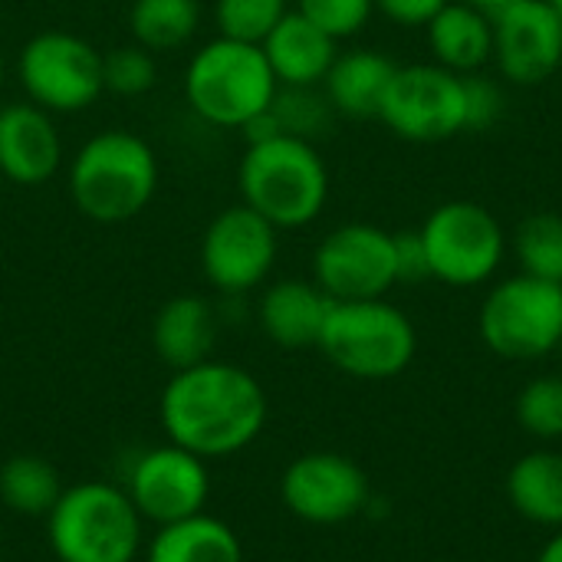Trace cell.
<instances>
[{
    "label": "cell",
    "instance_id": "6da1fadb",
    "mask_svg": "<svg viewBox=\"0 0 562 562\" xmlns=\"http://www.w3.org/2000/svg\"><path fill=\"white\" fill-rule=\"evenodd\" d=\"M158 412L171 445L214 461L250 448L263 435L267 392L247 369L204 359L168 379Z\"/></svg>",
    "mask_w": 562,
    "mask_h": 562
},
{
    "label": "cell",
    "instance_id": "7a4b0ae2",
    "mask_svg": "<svg viewBox=\"0 0 562 562\" xmlns=\"http://www.w3.org/2000/svg\"><path fill=\"white\" fill-rule=\"evenodd\" d=\"M155 148L128 132L105 128L86 138L66 168V188L76 211L95 224H125L138 217L158 191Z\"/></svg>",
    "mask_w": 562,
    "mask_h": 562
},
{
    "label": "cell",
    "instance_id": "3957f363",
    "mask_svg": "<svg viewBox=\"0 0 562 562\" xmlns=\"http://www.w3.org/2000/svg\"><path fill=\"white\" fill-rule=\"evenodd\" d=\"M240 204L257 211L277 231L310 227L329 201V168L316 142L270 135L247 142L237 165Z\"/></svg>",
    "mask_w": 562,
    "mask_h": 562
},
{
    "label": "cell",
    "instance_id": "277c9868",
    "mask_svg": "<svg viewBox=\"0 0 562 562\" xmlns=\"http://www.w3.org/2000/svg\"><path fill=\"white\" fill-rule=\"evenodd\" d=\"M181 89L198 119L244 132L257 115L270 112L280 82L257 43L214 36L188 59Z\"/></svg>",
    "mask_w": 562,
    "mask_h": 562
},
{
    "label": "cell",
    "instance_id": "5b68a950",
    "mask_svg": "<svg viewBox=\"0 0 562 562\" xmlns=\"http://www.w3.org/2000/svg\"><path fill=\"white\" fill-rule=\"evenodd\" d=\"M142 524L125 487L86 481L63 487L46 514V537L59 562H135L145 540Z\"/></svg>",
    "mask_w": 562,
    "mask_h": 562
},
{
    "label": "cell",
    "instance_id": "8992f818",
    "mask_svg": "<svg viewBox=\"0 0 562 562\" xmlns=\"http://www.w3.org/2000/svg\"><path fill=\"white\" fill-rule=\"evenodd\" d=\"M323 356L346 375L356 379H395L402 375L418 349L412 319L382 300L333 303L323 336Z\"/></svg>",
    "mask_w": 562,
    "mask_h": 562
},
{
    "label": "cell",
    "instance_id": "52a82bcc",
    "mask_svg": "<svg viewBox=\"0 0 562 562\" xmlns=\"http://www.w3.org/2000/svg\"><path fill=\"white\" fill-rule=\"evenodd\" d=\"M16 79L26 99L49 115L86 112L105 92L102 53L66 30H43L16 53Z\"/></svg>",
    "mask_w": 562,
    "mask_h": 562
},
{
    "label": "cell",
    "instance_id": "ba28073f",
    "mask_svg": "<svg viewBox=\"0 0 562 562\" xmlns=\"http://www.w3.org/2000/svg\"><path fill=\"white\" fill-rule=\"evenodd\" d=\"M422 244L428 270L448 286L487 283L507 254V234L501 221L477 201L438 204L422 224Z\"/></svg>",
    "mask_w": 562,
    "mask_h": 562
},
{
    "label": "cell",
    "instance_id": "9c48e42d",
    "mask_svg": "<svg viewBox=\"0 0 562 562\" xmlns=\"http://www.w3.org/2000/svg\"><path fill=\"white\" fill-rule=\"evenodd\" d=\"M481 336L517 362L553 352L562 342V286L530 273L497 283L481 306Z\"/></svg>",
    "mask_w": 562,
    "mask_h": 562
},
{
    "label": "cell",
    "instance_id": "30bf717a",
    "mask_svg": "<svg viewBox=\"0 0 562 562\" xmlns=\"http://www.w3.org/2000/svg\"><path fill=\"white\" fill-rule=\"evenodd\" d=\"M379 119L405 142H448L464 132V79L438 63L398 66Z\"/></svg>",
    "mask_w": 562,
    "mask_h": 562
},
{
    "label": "cell",
    "instance_id": "8fae6325",
    "mask_svg": "<svg viewBox=\"0 0 562 562\" xmlns=\"http://www.w3.org/2000/svg\"><path fill=\"white\" fill-rule=\"evenodd\" d=\"M280 231L247 204L224 207L201 237V273L224 296H244L257 290L277 263Z\"/></svg>",
    "mask_w": 562,
    "mask_h": 562
},
{
    "label": "cell",
    "instance_id": "7c38bea8",
    "mask_svg": "<svg viewBox=\"0 0 562 562\" xmlns=\"http://www.w3.org/2000/svg\"><path fill=\"white\" fill-rule=\"evenodd\" d=\"M313 283L333 303L382 300L398 283L395 234L375 224H342L313 254Z\"/></svg>",
    "mask_w": 562,
    "mask_h": 562
},
{
    "label": "cell",
    "instance_id": "4fadbf2b",
    "mask_svg": "<svg viewBox=\"0 0 562 562\" xmlns=\"http://www.w3.org/2000/svg\"><path fill=\"white\" fill-rule=\"evenodd\" d=\"M122 487L145 524L168 527L204 514L211 497V471L204 458L168 441L142 451L128 464Z\"/></svg>",
    "mask_w": 562,
    "mask_h": 562
},
{
    "label": "cell",
    "instance_id": "5bb4252c",
    "mask_svg": "<svg viewBox=\"0 0 562 562\" xmlns=\"http://www.w3.org/2000/svg\"><path fill=\"white\" fill-rule=\"evenodd\" d=\"M280 497L293 517L316 527H336L366 510L369 481L356 461L333 451H313L283 471Z\"/></svg>",
    "mask_w": 562,
    "mask_h": 562
},
{
    "label": "cell",
    "instance_id": "9a60e30c",
    "mask_svg": "<svg viewBox=\"0 0 562 562\" xmlns=\"http://www.w3.org/2000/svg\"><path fill=\"white\" fill-rule=\"evenodd\" d=\"M494 20V63L514 86H540L562 69V20L547 0H514Z\"/></svg>",
    "mask_w": 562,
    "mask_h": 562
},
{
    "label": "cell",
    "instance_id": "2e32d148",
    "mask_svg": "<svg viewBox=\"0 0 562 562\" xmlns=\"http://www.w3.org/2000/svg\"><path fill=\"white\" fill-rule=\"evenodd\" d=\"M63 158L56 115L30 99L0 105V175L7 181L40 188L63 168Z\"/></svg>",
    "mask_w": 562,
    "mask_h": 562
},
{
    "label": "cell",
    "instance_id": "e0dca14e",
    "mask_svg": "<svg viewBox=\"0 0 562 562\" xmlns=\"http://www.w3.org/2000/svg\"><path fill=\"white\" fill-rule=\"evenodd\" d=\"M333 300L313 280H277L257 303V323L263 336L283 349L319 346Z\"/></svg>",
    "mask_w": 562,
    "mask_h": 562
},
{
    "label": "cell",
    "instance_id": "ac0fdd59",
    "mask_svg": "<svg viewBox=\"0 0 562 562\" xmlns=\"http://www.w3.org/2000/svg\"><path fill=\"white\" fill-rule=\"evenodd\" d=\"M260 49L280 86H323L329 66L339 56V40H333L300 10H290L270 30Z\"/></svg>",
    "mask_w": 562,
    "mask_h": 562
},
{
    "label": "cell",
    "instance_id": "d6986e66",
    "mask_svg": "<svg viewBox=\"0 0 562 562\" xmlns=\"http://www.w3.org/2000/svg\"><path fill=\"white\" fill-rule=\"evenodd\" d=\"M217 342V310L194 293L168 300L151 323V346L165 366L191 369L211 359Z\"/></svg>",
    "mask_w": 562,
    "mask_h": 562
},
{
    "label": "cell",
    "instance_id": "ffe728a7",
    "mask_svg": "<svg viewBox=\"0 0 562 562\" xmlns=\"http://www.w3.org/2000/svg\"><path fill=\"white\" fill-rule=\"evenodd\" d=\"M428 49L438 66L471 76L494 59V20L461 0H448L425 26Z\"/></svg>",
    "mask_w": 562,
    "mask_h": 562
},
{
    "label": "cell",
    "instance_id": "44dd1931",
    "mask_svg": "<svg viewBox=\"0 0 562 562\" xmlns=\"http://www.w3.org/2000/svg\"><path fill=\"white\" fill-rule=\"evenodd\" d=\"M395 63L379 49H346L336 56L323 79V92L336 115L346 119H379L385 89L395 76Z\"/></svg>",
    "mask_w": 562,
    "mask_h": 562
},
{
    "label": "cell",
    "instance_id": "7402d4cb",
    "mask_svg": "<svg viewBox=\"0 0 562 562\" xmlns=\"http://www.w3.org/2000/svg\"><path fill=\"white\" fill-rule=\"evenodd\" d=\"M145 562H244L240 537L211 514L158 527L145 547Z\"/></svg>",
    "mask_w": 562,
    "mask_h": 562
},
{
    "label": "cell",
    "instance_id": "603a6c76",
    "mask_svg": "<svg viewBox=\"0 0 562 562\" xmlns=\"http://www.w3.org/2000/svg\"><path fill=\"white\" fill-rule=\"evenodd\" d=\"M507 494L527 520L562 527V454L533 451L520 458L507 477Z\"/></svg>",
    "mask_w": 562,
    "mask_h": 562
},
{
    "label": "cell",
    "instance_id": "cb8c5ba5",
    "mask_svg": "<svg viewBox=\"0 0 562 562\" xmlns=\"http://www.w3.org/2000/svg\"><path fill=\"white\" fill-rule=\"evenodd\" d=\"M201 20V0H132L128 33L151 53H175L198 36Z\"/></svg>",
    "mask_w": 562,
    "mask_h": 562
},
{
    "label": "cell",
    "instance_id": "d4e9b609",
    "mask_svg": "<svg viewBox=\"0 0 562 562\" xmlns=\"http://www.w3.org/2000/svg\"><path fill=\"white\" fill-rule=\"evenodd\" d=\"M63 484L49 461L36 454H16L0 468V501L23 517H46L59 501Z\"/></svg>",
    "mask_w": 562,
    "mask_h": 562
},
{
    "label": "cell",
    "instance_id": "484cf974",
    "mask_svg": "<svg viewBox=\"0 0 562 562\" xmlns=\"http://www.w3.org/2000/svg\"><path fill=\"white\" fill-rule=\"evenodd\" d=\"M517 260L524 273L560 283L562 286V217L540 211L520 221L514 237Z\"/></svg>",
    "mask_w": 562,
    "mask_h": 562
},
{
    "label": "cell",
    "instance_id": "4316f807",
    "mask_svg": "<svg viewBox=\"0 0 562 562\" xmlns=\"http://www.w3.org/2000/svg\"><path fill=\"white\" fill-rule=\"evenodd\" d=\"M270 112L283 135H296L306 142L323 138L336 119V109L329 105V99L319 86H280Z\"/></svg>",
    "mask_w": 562,
    "mask_h": 562
},
{
    "label": "cell",
    "instance_id": "83f0119b",
    "mask_svg": "<svg viewBox=\"0 0 562 562\" xmlns=\"http://www.w3.org/2000/svg\"><path fill=\"white\" fill-rule=\"evenodd\" d=\"M290 13V0H214L217 36L240 43H263L270 30Z\"/></svg>",
    "mask_w": 562,
    "mask_h": 562
},
{
    "label": "cell",
    "instance_id": "f1b7e54d",
    "mask_svg": "<svg viewBox=\"0 0 562 562\" xmlns=\"http://www.w3.org/2000/svg\"><path fill=\"white\" fill-rule=\"evenodd\" d=\"M102 82H105V92H115L125 99L145 95L158 82V59L151 49L138 43L115 46L102 53Z\"/></svg>",
    "mask_w": 562,
    "mask_h": 562
},
{
    "label": "cell",
    "instance_id": "f546056e",
    "mask_svg": "<svg viewBox=\"0 0 562 562\" xmlns=\"http://www.w3.org/2000/svg\"><path fill=\"white\" fill-rule=\"evenodd\" d=\"M517 418L537 438H547V441L562 438V379L557 375L533 379L520 392Z\"/></svg>",
    "mask_w": 562,
    "mask_h": 562
},
{
    "label": "cell",
    "instance_id": "4dcf8cb0",
    "mask_svg": "<svg viewBox=\"0 0 562 562\" xmlns=\"http://www.w3.org/2000/svg\"><path fill=\"white\" fill-rule=\"evenodd\" d=\"M296 10L326 30L333 40H349L362 33L375 13L372 0H296Z\"/></svg>",
    "mask_w": 562,
    "mask_h": 562
},
{
    "label": "cell",
    "instance_id": "1f68e13d",
    "mask_svg": "<svg viewBox=\"0 0 562 562\" xmlns=\"http://www.w3.org/2000/svg\"><path fill=\"white\" fill-rule=\"evenodd\" d=\"M464 79V132H484L494 128L507 109V95L497 79L487 72H471Z\"/></svg>",
    "mask_w": 562,
    "mask_h": 562
},
{
    "label": "cell",
    "instance_id": "d6a6232c",
    "mask_svg": "<svg viewBox=\"0 0 562 562\" xmlns=\"http://www.w3.org/2000/svg\"><path fill=\"white\" fill-rule=\"evenodd\" d=\"M395 267H398V283H422V280L431 277L428 254H425V244H422L418 231L395 234Z\"/></svg>",
    "mask_w": 562,
    "mask_h": 562
},
{
    "label": "cell",
    "instance_id": "836d02e7",
    "mask_svg": "<svg viewBox=\"0 0 562 562\" xmlns=\"http://www.w3.org/2000/svg\"><path fill=\"white\" fill-rule=\"evenodd\" d=\"M375 10L398 23V26H428V20L448 3V0H372Z\"/></svg>",
    "mask_w": 562,
    "mask_h": 562
},
{
    "label": "cell",
    "instance_id": "e575fe53",
    "mask_svg": "<svg viewBox=\"0 0 562 562\" xmlns=\"http://www.w3.org/2000/svg\"><path fill=\"white\" fill-rule=\"evenodd\" d=\"M461 3H468V7H474V10H481V13H487V16H497V13L507 10L514 0H461Z\"/></svg>",
    "mask_w": 562,
    "mask_h": 562
},
{
    "label": "cell",
    "instance_id": "d590c367",
    "mask_svg": "<svg viewBox=\"0 0 562 562\" xmlns=\"http://www.w3.org/2000/svg\"><path fill=\"white\" fill-rule=\"evenodd\" d=\"M537 562H562V533L560 537H553V540L543 547V553H540V560Z\"/></svg>",
    "mask_w": 562,
    "mask_h": 562
},
{
    "label": "cell",
    "instance_id": "8d00e7d4",
    "mask_svg": "<svg viewBox=\"0 0 562 562\" xmlns=\"http://www.w3.org/2000/svg\"><path fill=\"white\" fill-rule=\"evenodd\" d=\"M547 3H550V7L557 10V16H560V20H562V0H547Z\"/></svg>",
    "mask_w": 562,
    "mask_h": 562
},
{
    "label": "cell",
    "instance_id": "74e56055",
    "mask_svg": "<svg viewBox=\"0 0 562 562\" xmlns=\"http://www.w3.org/2000/svg\"><path fill=\"white\" fill-rule=\"evenodd\" d=\"M3 82H7V66H3V59H0V89H3Z\"/></svg>",
    "mask_w": 562,
    "mask_h": 562
}]
</instances>
